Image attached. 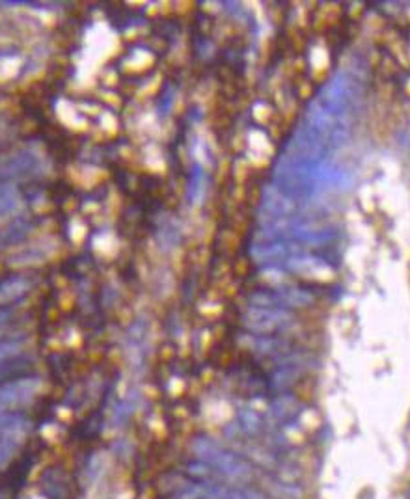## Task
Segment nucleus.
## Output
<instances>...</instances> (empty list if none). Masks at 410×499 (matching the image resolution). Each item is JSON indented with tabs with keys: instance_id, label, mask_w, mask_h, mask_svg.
Listing matches in <instances>:
<instances>
[{
	"instance_id": "1",
	"label": "nucleus",
	"mask_w": 410,
	"mask_h": 499,
	"mask_svg": "<svg viewBox=\"0 0 410 499\" xmlns=\"http://www.w3.org/2000/svg\"><path fill=\"white\" fill-rule=\"evenodd\" d=\"M198 453L204 456L209 464H213L218 471H222V474L231 475V477H244V475H248L246 464H243V462L239 460L237 456L228 455L224 451H218V449L215 447V445H211V443H204V445L198 449Z\"/></svg>"
},
{
	"instance_id": "2",
	"label": "nucleus",
	"mask_w": 410,
	"mask_h": 499,
	"mask_svg": "<svg viewBox=\"0 0 410 499\" xmlns=\"http://www.w3.org/2000/svg\"><path fill=\"white\" fill-rule=\"evenodd\" d=\"M36 164V157L32 153H15L13 157L6 158L2 164H0V176L4 177H17L26 173V170H32Z\"/></svg>"
},
{
	"instance_id": "3",
	"label": "nucleus",
	"mask_w": 410,
	"mask_h": 499,
	"mask_svg": "<svg viewBox=\"0 0 410 499\" xmlns=\"http://www.w3.org/2000/svg\"><path fill=\"white\" fill-rule=\"evenodd\" d=\"M28 229L30 226L23 220H17L13 222L10 228H6L4 231H0V248H6V246H12L15 242H19L23 240L28 235Z\"/></svg>"
},
{
	"instance_id": "4",
	"label": "nucleus",
	"mask_w": 410,
	"mask_h": 499,
	"mask_svg": "<svg viewBox=\"0 0 410 499\" xmlns=\"http://www.w3.org/2000/svg\"><path fill=\"white\" fill-rule=\"evenodd\" d=\"M19 203V194L12 187H0V216L12 213Z\"/></svg>"
}]
</instances>
